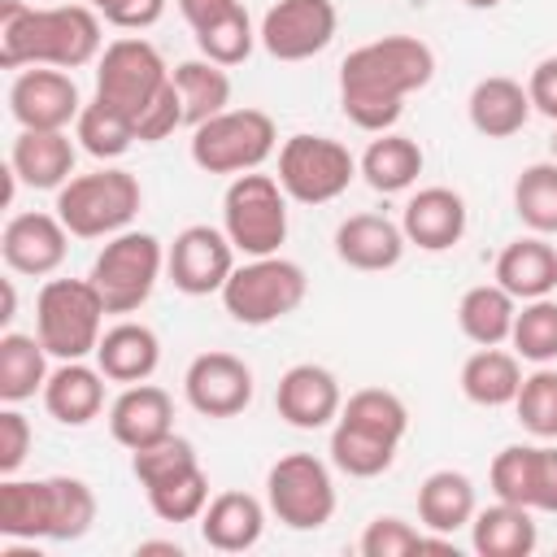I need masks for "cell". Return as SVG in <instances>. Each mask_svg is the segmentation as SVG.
Returning <instances> with one entry per match:
<instances>
[{"instance_id": "cell-8", "label": "cell", "mask_w": 557, "mask_h": 557, "mask_svg": "<svg viewBox=\"0 0 557 557\" xmlns=\"http://www.w3.org/2000/svg\"><path fill=\"white\" fill-rule=\"evenodd\" d=\"M278 148L274 117L261 109H222L191 126V161L205 174H248Z\"/></svg>"}, {"instance_id": "cell-14", "label": "cell", "mask_w": 557, "mask_h": 557, "mask_svg": "<svg viewBox=\"0 0 557 557\" xmlns=\"http://www.w3.org/2000/svg\"><path fill=\"white\" fill-rule=\"evenodd\" d=\"M9 109L22 131H65L83 113L74 74L57 65H26L9 87Z\"/></svg>"}, {"instance_id": "cell-51", "label": "cell", "mask_w": 557, "mask_h": 557, "mask_svg": "<svg viewBox=\"0 0 557 557\" xmlns=\"http://www.w3.org/2000/svg\"><path fill=\"white\" fill-rule=\"evenodd\" d=\"M527 96H531V109H535V113H544V117L557 122V57H544V61L531 70Z\"/></svg>"}, {"instance_id": "cell-1", "label": "cell", "mask_w": 557, "mask_h": 557, "mask_svg": "<svg viewBox=\"0 0 557 557\" xmlns=\"http://www.w3.org/2000/svg\"><path fill=\"white\" fill-rule=\"evenodd\" d=\"M435 78V52L418 35H383L352 48L339 65V109L352 126L383 135L396 126L405 96Z\"/></svg>"}, {"instance_id": "cell-41", "label": "cell", "mask_w": 557, "mask_h": 557, "mask_svg": "<svg viewBox=\"0 0 557 557\" xmlns=\"http://www.w3.org/2000/svg\"><path fill=\"white\" fill-rule=\"evenodd\" d=\"M509 344L522 361H535V366L557 361V300L553 296L522 300L513 331H509Z\"/></svg>"}, {"instance_id": "cell-6", "label": "cell", "mask_w": 557, "mask_h": 557, "mask_svg": "<svg viewBox=\"0 0 557 557\" xmlns=\"http://www.w3.org/2000/svg\"><path fill=\"white\" fill-rule=\"evenodd\" d=\"M222 231L231 235L235 252L270 257L287 239V191L274 174H235L222 196Z\"/></svg>"}, {"instance_id": "cell-53", "label": "cell", "mask_w": 557, "mask_h": 557, "mask_svg": "<svg viewBox=\"0 0 557 557\" xmlns=\"http://www.w3.org/2000/svg\"><path fill=\"white\" fill-rule=\"evenodd\" d=\"M135 553H139V557H144V553H170V557H183V544H178V540H144Z\"/></svg>"}, {"instance_id": "cell-21", "label": "cell", "mask_w": 557, "mask_h": 557, "mask_svg": "<svg viewBox=\"0 0 557 557\" xmlns=\"http://www.w3.org/2000/svg\"><path fill=\"white\" fill-rule=\"evenodd\" d=\"M96 366L104 370L109 383H122V387L148 383L152 370L161 366V339L144 322H131V318L126 322H113L100 335V344H96Z\"/></svg>"}, {"instance_id": "cell-13", "label": "cell", "mask_w": 557, "mask_h": 557, "mask_svg": "<svg viewBox=\"0 0 557 557\" xmlns=\"http://www.w3.org/2000/svg\"><path fill=\"white\" fill-rule=\"evenodd\" d=\"M335 0H278L261 17V48L274 61H309L335 39Z\"/></svg>"}, {"instance_id": "cell-39", "label": "cell", "mask_w": 557, "mask_h": 557, "mask_svg": "<svg viewBox=\"0 0 557 557\" xmlns=\"http://www.w3.org/2000/svg\"><path fill=\"white\" fill-rule=\"evenodd\" d=\"M74 139L96 161H117L135 144V122L122 109H113L104 100H91V104H83V113L74 122Z\"/></svg>"}, {"instance_id": "cell-45", "label": "cell", "mask_w": 557, "mask_h": 557, "mask_svg": "<svg viewBox=\"0 0 557 557\" xmlns=\"http://www.w3.org/2000/svg\"><path fill=\"white\" fill-rule=\"evenodd\" d=\"M187 466H196V448L183 435H165V440L131 453V474L139 479V487H148V483H157L165 474H178Z\"/></svg>"}, {"instance_id": "cell-18", "label": "cell", "mask_w": 557, "mask_h": 557, "mask_svg": "<svg viewBox=\"0 0 557 557\" xmlns=\"http://www.w3.org/2000/svg\"><path fill=\"white\" fill-rule=\"evenodd\" d=\"M109 435L122 448H148L165 435H174V400L157 383H131L109 405Z\"/></svg>"}, {"instance_id": "cell-26", "label": "cell", "mask_w": 557, "mask_h": 557, "mask_svg": "<svg viewBox=\"0 0 557 557\" xmlns=\"http://www.w3.org/2000/svg\"><path fill=\"white\" fill-rule=\"evenodd\" d=\"M466 113H470V126L487 139H509L527 126L531 117V96L518 78H505V74H492V78H479L470 100H466Z\"/></svg>"}, {"instance_id": "cell-47", "label": "cell", "mask_w": 557, "mask_h": 557, "mask_svg": "<svg viewBox=\"0 0 557 557\" xmlns=\"http://www.w3.org/2000/svg\"><path fill=\"white\" fill-rule=\"evenodd\" d=\"M178 126H187L183 122V96H178V87H174V78L157 91V100L135 117V139L139 144H157V139H165V135H174Z\"/></svg>"}, {"instance_id": "cell-37", "label": "cell", "mask_w": 557, "mask_h": 557, "mask_svg": "<svg viewBox=\"0 0 557 557\" xmlns=\"http://www.w3.org/2000/svg\"><path fill=\"white\" fill-rule=\"evenodd\" d=\"M144 492H148V505L161 522H200V513L209 505V474L196 461L178 474H165V479L148 483Z\"/></svg>"}, {"instance_id": "cell-16", "label": "cell", "mask_w": 557, "mask_h": 557, "mask_svg": "<svg viewBox=\"0 0 557 557\" xmlns=\"http://www.w3.org/2000/svg\"><path fill=\"white\" fill-rule=\"evenodd\" d=\"M274 409L287 426L296 431H322L339 418L344 409V392H339V379L326 370V366H313V361H300L292 370H283L278 387H274Z\"/></svg>"}, {"instance_id": "cell-49", "label": "cell", "mask_w": 557, "mask_h": 557, "mask_svg": "<svg viewBox=\"0 0 557 557\" xmlns=\"http://www.w3.org/2000/svg\"><path fill=\"white\" fill-rule=\"evenodd\" d=\"M531 509L557 513V448L535 444V483H531Z\"/></svg>"}, {"instance_id": "cell-32", "label": "cell", "mask_w": 557, "mask_h": 557, "mask_svg": "<svg viewBox=\"0 0 557 557\" xmlns=\"http://www.w3.org/2000/svg\"><path fill=\"white\" fill-rule=\"evenodd\" d=\"M513 318H518V300L500 283H479L457 300V326L479 348L505 344L513 331Z\"/></svg>"}, {"instance_id": "cell-46", "label": "cell", "mask_w": 557, "mask_h": 557, "mask_svg": "<svg viewBox=\"0 0 557 557\" xmlns=\"http://www.w3.org/2000/svg\"><path fill=\"white\" fill-rule=\"evenodd\" d=\"M409 553H422V531H413L396 513H383L361 531V557H409Z\"/></svg>"}, {"instance_id": "cell-31", "label": "cell", "mask_w": 557, "mask_h": 557, "mask_svg": "<svg viewBox=\"0 0 557 557\" xmlns=\"http://www.w3.org/2000/svg\"><path fill=\"white\" fill-rule=\"evenodd\" d=\"M48 348L39 335H22V331H4L0 335V400L4 405H22L35 392H44L48 383Z\"/></svg>"}, {"instance_id": "cell-7", "label": "cell", "mask_w": 557, "mask_h": 557, "mask_svg": "<svg viewBox=\"0 0 557 557\" xmlns=\"http://www.w3.org/2000/svg\"><path fill=\"white\" fill-rule=\"evenodd\" d=\"M165 270V248L148 231H117L91 261V283L109 313H135Z\"/></svg>"}, {"instance_id": "cell-22", "label": "cell", "mask_w": 557, "mask_h": 557, "mask_svg": "<svg viewBox=\"0 0 557 557\" xmlns=\"http://www.w3.org/2000/svg\"><path fill=\"white\" fill-rule=\"evenodd\" d=\"M13 174L35 191H61L74 174V144L65 131H17L9 148Z\"/></svg>"}, {"instance_id": "cell-11", "label": "cell", "mask_w": 557, "mask_h": 557, "mask_svg": "<svg viewBox=\"0 0 557 557\" xmlns=\"http://www.w3.org/2000/svg\"><path fill=\"white\" fill-rule=\"evenodd\" d=\"M165 83H170V70H165L161 52L139 35H122V39L104 44V52L96 61V100L122 109L131 122L157 100V91Z\"/></svg>"}, {"instance_id": "cell-56", "label": "cell", "mask_w": 557, "mask_h": 557, "mask_svg": "<svg viewBox=\"0 0 557 557\" xmlns=\"http://www.w3.org/2000/svg\"><path fill=\"white\" fill-rule=\"evenodd\" d=\"M87 4H91V9H96V13H104V9H109V4H113V0H87Z\"/></svg>"}, {"instance_id": "cell-50", "label": "cell", "mask_w": 557, "mask_h": 557, "mask_svg": "<svg viewBox=\"0 0 557 557\" xmlns=\"http://www.w3.org/2000/svg\"><path fill=\"white\" fill-rule=\"evenodd\" d=\"M161 13H165V0H113L100 17L109 26H122V30H148Z\"/></svg>"}, {"instance_id": "cell-40", "label": "cell", "mask_w": 557, "mask_h": 557, "mask_svg": "<svg viewBox=\"0 0 557 557\" xmlns=\"http://www.w3.org/2000/svg\"><path fill=\"white\" fill-rule=\"evenodd\" d=\"M339 422H352V426H361V431H374V435L400 444L405 431H409V409H405V400H400L396 392H387V387H361V392H352V396L344 400Z\"/></svg>"}, {"instance_id": "cell-10", "label": "cell", "mask_w": 557, "mask_h": 557, "mask_svg": "<svg viewBox=\"0 0 557 557\" xmlns=\"http://www.w3.org/2000/svg\"><path fill=\"white\" fill-rule=\"evenodd\" d=\"M265 505L292 531H318L335 518V479L313 453H287L265 474Z\"/></svg>"}, {"instance_id": "cell-36", "label": "cell", "mask_w": 557, "mask_h": 557, "mask_svg": "<svg viewBox=\"0 0 557 557\" xmlns=\"http://www.w3.org/2000/svg\"><path fill=\"white\" fill-rule=\"evenodd\" d=\"M96 522V492L83 479L52 474L48 479V540H83Z\"/></svg>"}, {"instance_id": "cell-33", "label": "cell", "mask_w": 557, "mask_h": 557, "mask_svg": "<svg viewBox=\"0 0 557 557\" xmlns=\"http://www.w3.org/2000/svg\"><path fill=\"white\" fill-rule=\"evenodd\" d=\"M178 96H183V122L187 126H200L209 117H218L222 109H231V74L226 65H213L209 57L200 61H178L170 70Z\"/></svg>"}, {"instance_id": "cell-34", "label": "cell", "mask_w": 557, "mask_h": 557, "mask_svg": "<svg viewBox=\"0 0 557 557\" xmlns=\"http://www.w3.org/2000/svg\"><path fill=\"white\" fill-rule=\"evenodd\" d=\"M0 535L4 540H48V479L0 483Z\"/></svg>"}, {"instance_id": "cell-30", "label": "cell", "mask_w": 557, "mask_h": 557, "mask_svg": "<svg viewBox=\"0 0 557 557\" xmlns=\"http://www.w3.org/2000/svg\"><path fill=\"white\" fill-rule=\"evenodd\" d=\"M422 148H418V139H409V135H396V131H383L379 139H370V148L361 152V178L374 187V191H383V196H396V191H405V187H413L418 183V174H422Z\"/></svg>"}, {"instance_id": "cell-23", "label": "cell", "mask_w": 557, "mask_h": 557, "mask_svg": "<svg viewBox=\"0 0 557 557\" xmlns=\"http://www.w3.org/2000/svg\"><path fill=\"white\" fill-rule=\"evenodd\" d=\"M44 409L61 426H87L104 409V370L87 361H61L44 383Z\"/></svg>"}, {"instance_id": "cell-25", "label": "cell", "mask_w": 557, "mask_h": 557, "mask_svg": "<svg viewBox=\"0 0 557 557\" xmlns=\"http://www.w3.org/2000/svg\"><path fill=\"white\" fill-rule=\"evenodd\" d=\"M496 283L513 300H540L557 287V248L544 235H522L500 248L496 257Z\"/></svg>"}, {"instance_id": "cell-57", "label": "cell", "mask_w": 557, "mask_h": 557, "mask_svg": "<svg viewBox=\"0 0 557 557\" xmlns=\"http://www.w3.org/2000/svg\"><path fill=\"white\" fill-rule=\"evenodd\" d=\"M548 152H553V161H557V131H553V139H548Z\"/></svg>"}, {"instance_id": "cell-42", "label": "cell", "mask_w": 557, "mask_h": 557, "mask_svg": "<svg viewBox=\"0 0 557 557\" xmlns=\"http://www.w3.org/2000/svg\"><path fill=\"white\" fill-rule=\"evenodd\" d=\"M261 35L252 30V17H248V9L244 4H235L226 17H218L213 26H205V30H196V48H200V57H209L213 65H244L248 57H252V44H257Z\"/></svg>"}, {"instance_id": "cell-43", "label": "cell", "mask_w": 557, "mask_h": 557, "mask_svg": "<svg viewBox=\"0 0 557 557\" xmlns=\"http://www.w3.org/2000/svg\"><path fill=\"white\" fill-rule=\"evenodd\" d=\"M513 409H518V422H522L531 435L557 440V370L540 366L535 374H527L522 387H518Z\"/></svg>"}, {"instance_id": "cell-15", "label": "cell", "mask_w": 557, "mask_h": 557, "mask_svg": "<svg viewBox=\"0 0 557 557\" xmlns=\"http://www.w3.org/2000/svg\"><path fill=\"white\" fill-rule=\"evenodd\" d=\"M183 396L205 418H235L252 405V370L235 352H200L183 374Z\"/></svg>"}, {"instance_id": "cell-19", "label": "cell", "mask_w": 557, "mask_h": 557, "mask_svg": "<svg viewBox=\"0 0 557 557\" xmlns=\"http://www.w3.org/2000/svg\"><path fill=\"white\" fill-rule=\"evenodd\" d=\"M400 231L422 252H444L466 235V200L453 187H422L405 200Z\"/></svg>"}, {"instance_id": "cell-48", "label": "cell", "mask_w": 557, "mask_h": 557, "mask_svg": "<svg viewBox=\"0 0 557 557\" xmlns=\"http://www.w3.org/2000/svg\"><path fill=\"white\" fill-rule=\"evenodd\" d=\"M30 444H35L30 422H26L13 405H4V409H0V474H17V466L26 461Z\"/></svg>"}, {"instance_id": "cell-5", "label": "cell", "mask_w": 557, "mask_h": 557, "mask_svg": "<svg viewBox=\"0 0 557 557\" xmlns=\"http://www.w3.org/2000/svg\"><path fill=\"white\" fill-rule=\"evenodd\" d=\"M309 278L296 261L270 252V257H248L244 265L231 270L226 287L218 292L226 313L244 326H270L287 313H296L305 305Z\"/></svg>"}, {"instance_id": "cell-35", "label": "cell", "mask_w": 557, "mask_h": 557, "mask_svg": "<svg viewBox=\"0 0 557 557\" xmlns=\"http://www.w3.org/2000/svg\"><path fill=\"white\" fill-rule=\"evenodd\" d=\"M396 448H400V444H392V440H383V435H374V431H361V426L335 418V431H331V461H335L344 474H352V479H374V474L392 470Z\"/></svg>"}, {"instance_id": "cell-4", "label": "cell", "mask_w": 557, "mask_h": 557, "mask_svg": "<svg viewBox=\"0 0 557 557\" xmlns=\"http://www.w3.org/2000/svg\"><path fill=\"white\" fill-rule=\"evenodd\" d=\"M139 205H144L139 178L131 170L104 165V170H91V174H74L57 191V205L52 209L65 222L70 235H78V239H104V235L126 231L131 218L139 213Z\"/></svg>"}, {"instance_id": "cell-44", "label": "cell", "mask_w": 557, "mask_h": 557, "mask_svg": "<svg viewBox=\"0 0 557 557\" xmlns=\"http://www.w3.org/2000/svg\"><path fill=\"white\" fill-rule=\"evenodd\" d=\"M487 483L496 492V500L509 505H527L531 509V483H535V444H509L496 453Z\"/></svg>"}, {"instance_id": "cell-17", "label": "cell", "mask_w": 557, "mask_h": 557, "mask_svg": "<svg viewBox=\"0 0 557 557\" xmlns=\"http://www.w3.org/2000/svg\"><path fill=\"white\" fill-rule=\"evenodd\" d=\"M70 252V231L57 213H13L0 231V257L13 274H52Z\"/></svg>"}, {"instance_id": "cell-9", "label": "cell", "mask_w": 557, "mask_h": 557, "mask_svg": "<svg viewBox=\"0 0 557 557\" xmlns=\"http://www.w3.org/2000/svg\"><path fill=\"white\" fill-rule=\"evenodd\" d=\"M357 174V157L331 135H292L278 148V187L287 191V200L326 205L344 196Z\"/></svg>"}, {"instance_id": "cell-28", "label": "cell", "mask_w": 557, "mask_h": 557, "mask_svg": "<svg viewBox=\"0 0 557 557\" xmlns=\"http://www.w3.org/2000/svg\"><path fill=\"white\" fill-rule=\"evenodd\" d=\"M474 509H479L474 483L461 470H435L418 487V522L435 535H453V531L470 527Z\"/></svg>"}, {"instance_id": "cell-52", "label": "cell", "mask_w": 557, "mask_h": 557, "mask_svg": "<svg viewBox=\"0 0 557 557\" xmlns=\"http://www.w3.org/2000/svg\"><path fill=\"white\" fill-rule=\"evenodd\" d=\"M235 4H239V0H178V13H183V22H187L191 30H205V26H213L218 17H226Z\"/></svg>"}, {"instance_id": "cell-55", "label": "cell", "mask_w": 557, "mask_h": 557, "mask_svg": "<svg viewBox=\"0 0 557 557\" xmlns=\"http://www.w3.org/2000/svg\"><path fill=\"white\" fill-rule=\"evenodd\" d=\"M461 4H470V9H496L500 0H461Z\"/></svg>"}, {"instance_id": "cell-2", "label": "cell", "mask_w": 557, "mask_h": 557, "mask_svg": "<svg viewBox=\"0 0 557 557\" xmlns=\"http://www.w3.org/2000/svg\"><path fill=\"white\" fill-rule=\"evenodd\" d=\"M104 35L100 13L91 4H52L35 9L22 0H0V65L26 70V65H57L78 70L87 61H100Z\"/></svg>"}, {"instance_id": "cell-54", "label": "cell", "mask_w": 557, "mask_h": 557, "mask_svg": "<svg viewBox=\"0 0 557 557\" xmlns=\"http://www.w3.org/2000/svg\"><path fill=\"white\" fill-rule=\"evenodd\" d=\"M13 313H17V292H13V278H4V313H0V322L9 326Z\"/></svg>"}, {"instance_id": "cell-24", "label": "cell", "mask_w": 557, "mask_h": 557, "mask_svg": "<svg viewBox=\"0 0 557 557\" xmlns=\"http://www.w3.org/2000/svg\"><path fill=\"white\" fill-rule=\"evenodd\" d=\"M265 531V505L252 492H218L200 513V540L218 553H248Z\"/></svg>"}, {"instance_id": "cell-29", "label": "cell", "mask_w": 557, "mask_h": 557, "mask_svg": "<svg viewBox=\"0 0 557 557\" xmlns=\"http://www.w3.org/2000/svg\"><path fill=\"white\" fill-rule=\"evenodd\" d=\"M518 387H522L518 352H505L500 344L470 352L466 366H461V392H466V400H474L483 409L513 405L518 400Z\"/></svg>"}, {"instance_id": "cell-12", "label": "cell", "mask_w": 557, "mask_h": 557, "mask_svg": "<svg viewBox=\"0 0 557 557\" xmlns=\"http://www.w3.org/2000/svg\"><path fill=\"white\" fill-rule=\"evenodd\" d=\"M235 270V244L218 226H183L174 244L165 248V274L183 296H209L222 292Z\"/></svg>"}, {"instance_id": "cell-27", "label": "cell", "mask_w": 557, "mask_h": 557, "mask_svg": "<svg viewBox=\"0 0 557 557\" xmlns=\"http://www.w3.org/2000/svg\"><path fill=\"white\" fill-rule=\"evenodd\" d=\"M470 544L479 557H531L540 544V531H535V518L527 505L496 500L487 509H474Z\"/></svg>"}, {"instance_id": "cell-20", "label": "cell", "mask_w": 557, "mask_h": 557, "mask_svg": "<svg viewBox=\"0 0 557 557\" xmlns=\"http://www.w3.org/2000/svg\"><path fill=\"white\" fill-rule=\"evenodd\" d=\"M405 248H409V239H405L400 222H392L383 213H352L335 226V257L366 274L400 265Z\"/></svg>"}, {"instance_id": "cell-38", "label": "cell", "mask_w": 557, "mask_h": 557, "mask_svg": "<svg viewBox=\"0 0 557 557\" xmlns=\"http://www.w3.org/2000/svg\"><path fill=\"white\" fill-rule=\"evenodd\" d=\"M513 213L535 235H557V161H535L513 178Z\"/></svg>"}, {"instance_id": "cell-3", "label": "cell", "mask_w": 557, "mask_h": 557, "mask_svg": "<svg viewBox=\"0 0 557 557\" xmlns=\"http://www.w3.org/2000/svg\"><path fill=\"white\" fill-rule=\"evenodd\" d=\"M104 300L91 278H48L35 296V335L57 361L96 357L104 335Z\"/></svg>"}]
</instances>
